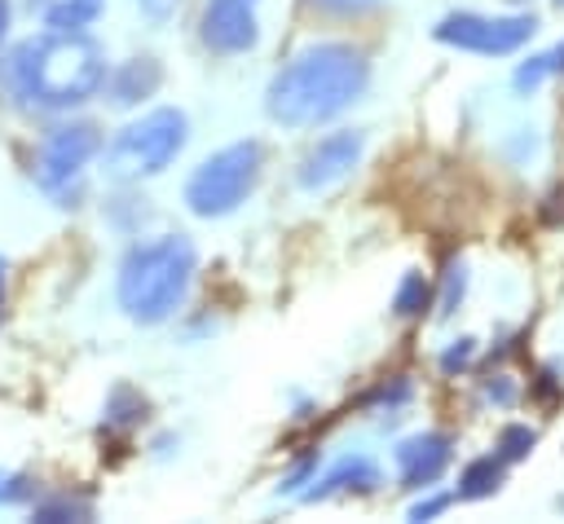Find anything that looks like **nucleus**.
I'll use <instances>...</instances> for the list:
<instances>
[{
    "label": "nucleus",
    "instance_id": "1",
    "mask_svg": "<svg viewBox=\"0 0 564 524\" xmlns=\"http://www.w3.org/2000/svg\"><path fill=\"white\" fill-rule=\"evenodd\" d=\"M106 84V53L88 31H40L0 53V92L18 110H75Z\"/></svg>",
    "mask_w": 564,
    "mask_h": 524
},
{
    "label": "nucleus",
    "instance_id": "2",
    "mask_svg": "<svg viewBox=\"0 0 564 524\" xmlns=\"http://www.w3.org/2000/svg\"><path fill=\"white\" fill-rule=\"evenodd\" d=\"M370 84V57L344 40H313L295 48L264 88V114L282 128H317L339 119Z\"/></svg>",
    "mask_w": 564,
    "mask_h": 524
},
{
    "label": "nucleus",
    "instance_id": "3",
    "mask_svg": "<svg viewBox=\"0 0 564 524\" xmlns=\"http://www.w3.org/2000/svg\"><path fill=\"white\" fill-rule=\"evenodd\" d=\"M194 273H198V251H194V242L185 233L141 238L119 260L115 299H119V308H123L128 321H137V326H163L185 304Z\"/></svg>",
    "mask_w": 564,
    "mask_h": 524
},
{
    "label": "nucleus",
    "instance_id": "4",
    "mask_svg": "<svg viewBox=\"0 0 564 524\" xmlns=\"http://www.w3.org/2000/svg\"><path fill=\"white\" fill-rule=\"evenodd\" d=\"M189 141V119L176 106H154L141 119L123 123L110 145H101V176L115 185H137L159 176L163 167H172V159L185 150Z\"/></svg>",
    "mask_w": 564,
    "mask_h": 524
},
{
    "label": "nucleus",
    "instance_id": "5",
    "mask_svg": "<svg viewBox=\"0 0 564 524\" xmlns=\"http://www.w3.org/2000/svg\"><path fill=\"white\" fill-rule=\"evenodd\" d=\"M260 172H264V145L256 137L234 141V145H220L216 154H207L189 172V181H185V207L198 220L234 216L251 198V189L260 185Z\"/></svg>",
    "mask_w": 564,
    "mask_h": 524
},
{
    "label": "nucleus",
    "instance_id": "6",
    "mask_svg": "<svg viewBox=\"0 0 564 524\" xmlns=\"http://www.w3.org/2000/svg\"><path fill=\"white\" fill-rule=\"evenodd\" d=\"M101 128L93 123V119H62V123H53L44 137H40V145H35V154H31V176H35V185L44 189V194H53V198H66L70 194V185H79V176H84V167L101 154Z\"/></svg>",
    "mask_w": 564,
    "mask_h": 524
},
{
    "label": "nucleus",
    "instance_id": "7",
    "mask_svg": "<svg viewBox=\"0 0 564 524\" xmlns=\"http://www.w3.org/2000/svg\"><path fill=\"white\" fill-rule=\"evenodd\" d=\"M538 31L533 13H507V18H489V13H445L432 35L458 53H480V57H507L516 48H524Z\"/></svg>",
    "mask_w": 564,
    "mask_h": 524
},
{
    "label": "nucleus",
    "instance_id": "8",
    "mask_svg": "<svg viewBox=\"0 0 564 524\" xmlns=\"http://www.w3.org/2000/svg\"><path fill=\"white\" fill-rule=\"evenodd\" d=\"M361 150H366V137H361L357 128H339V132L317 137V141L300 154V167H295L300 189H304V194L335 189L344 176H352V167L361 163Z\"/></svg>",
    "mask_w": 564,
    "mask_h": 524
},
{
    "label": "nucleus",
    "instance_id": "9",
    "mask_svg": "<svg viewBox=\"0 0 564 524\" xmlns=\"http://www.w3.org/2000/svg\"><path fill=\"white\" fill-rule=\"evenodd\" d=\"M256 4L260 0H207L203 18H198L203 48L216 53V57H238V53L256 48V40H260Z\"/></svg>",
    "mask_w": 564,
    "mask_h": 524
},
{
    "label": "nucleus",
    "instance_id": "10",
    "mask_svg": "<svg viewBox=\"0 0 564 524\" xmlns=\"http://www.w3.org/2000/svg\"><path fill=\"white\" fill-rule=\"evenodd\" d=\"M392 458H397L401 489H432L454 462V436L449 432H414L397 445Z\"/></svg>",
    "mask_w": 564,
    "mask_h": 524
},
{
    "label": "nucleus",
    "instance_id": "11",
    "mask_svg": "<svg viewBox=\"0 0 564 524\" xmlns=\"http://www.w3.org/2000/svg\"><path fill=\"white\" fill-rule=\"evenodd\" d=\"M159 84H163V66H159V57H128V62H119L115 70H106L101 92H106L110 106L128 110V106H141L145 97H154Z\"/></svg>",
    "mask_w": 564,
    "mask_h": 524
},
{
    "label": "nucleus",
    "instance_id": "12",
    "mask_svg": "<svg viewBox=\"0 0 564 524\" xmlns=\"http://www.w3.org/2000/svg\"><path fill=\"white\" fill-rule=\"evenodd\" d=\"M383 484L379 467L366 458V454H348L339 458L322 480L313 476V489H300L304 502H322V498H335V493H375Z\"/></svg>",
    "mask_w": 564,
    "mask_h": 524
},
{
    "label": "nucleus",
    "instance_id": "13",
    "mask_svg": "<svg viewBox=\"0 0 564 524\" xmlns=\"http://www.w3.org/2000/svg\"><path fill=\"white\" fill-rule=\"evenodd\" d=\"M507 480V462L498 454H480L471 458L463 471H458V484H454V498L458 502H480V498H494Z\"/></svg>",
    "mask_w": 564,
    "mask_h": 524
},
{
    "label": "nucleus",
    "instance_id": "14",
    "mask_svg": "<svg viewBox=\"0 0 564 524\" xmlns=\"http://www.w3.org/2000/svg\"><path fill=\"white\" fill-rule=\"evenodd\" d=\"M101 9H106V0H48L40 9V18L48 31H88L101 18Z\"/></svg>",
    "mask_w": 564,
    "mask_h": 524
},
{
    "label": "nucleus",
    "instance_id": "15",
    "mask_svg": "<svg viewBox=\"0 0 564 524\" xmlns=\"http://www.w3.org/2000/svg\"><path fill=\"white\" fill-rule=\"evenodd\" d=\"M145 410H150V401L132 383H115L110 396H106V427H123V432L128 427H141Z\"/></svg>",
    "mask_w": 564,
    "mask_h": 524
},
{
    "label": "nucleus",
    "instance_id": "16",
    "mask_svg": "<svg viewBox=\"0 0 564 524\" xmlns=\"http://www.w3.org/2000/svg\"><path fill=\"white\" fill-rule=\"evenodd\" d=\"M427 304H432V282H427L419 269H410V273L401 277V286H397V295H392V313H397L401 321H414V317L427 313Z\"/></svg>",
    "mask_w": 564,
    "mask_h": 524
},
{
    "label": "nucleus",
    "instance_id": "17",
    "mask_svg": "<svg viewBox=\"0 0 564 524\" xmlns=\"http://www.w3.org/2000/svg\"><path fill=\"white\" fill-rule=\"evenodd\" d=\"M555 75H564V40H560L555 48L533 53L529 62H520V66H516V88H520V92H533L538 84H546V79H555Z\"/></svg>",
    "mask_w": 564,
    "mask_h": 524
},
{
    "label": "nucleus",
    "instance_id": "18",
    "mask_svg": "<svg viewBox=\"0 0 564 524\" xmlns=\"http://www.w3.org/2000/svg\"><path fill=\"white\" fill-rule=\"evenodd\" d=\"M533 445H538V432L529 427V423H507L502 432H498V445H494V454L511 467V462H524L529 454H533Z\"/></svg>",
    "mask_w": 564,
    "mask_h": 524
},
{
    "label": "nucleus",
    "instance_id": "19",
    "mask_svg": "<svg viewBox=\"0 0 564 524\" xmlns=\"http://www.w3.org/2000/svg\"><path fill=\"white\" fill-rule=\"evenodd\" d=\"M463 291H467V264H463V260H449V264H445V277H441L436 313H441V317H449V313L463 304Z\"/></svg>",
    "mask_w": 564,
    "mask_h": 524
},
{
    "label": "nucleus",
    "instance_id": "20",
    "mask_svg": "<svg viewBox=\"0 0 564 524\" xmlns=\"http://www.w3.org/2000/svg\"><path fill=\"white\" fill-rule=\"evenodd\" d=\"M40 524H66V520H88L93 506L88 502H75V498H53V502H35L31 511Z\"/></svg>",
    "mask_w": 564,
    "mask_h": 524
},
{
    "label": "nucleus",
    "instance_id": "21",
    "mask_svg": "<svg viewBox=\"0 0 564 524\" xmlns=\"http://www.w3.org/2000/svg\"><path fill=\"white\" fill-rule=\"evenodd\" d=\"M308 9H317V13H326V18H366V13H375L383 0H304Z\"/></svg>",
    "mask_w": 564,
    "mask_h": 524
},
{
    "label": "nucleus",
    "instance_id": "22",
    "mask_svg": "<svg viewBox=\"0 0 564 524\" xmlns=\"http://www.w3.org/2000/svg\"><path fill=\"white\" fill-rule=\"evenodd\" d=\"M471 357H476V339L463 335V339H454V343L441 352V370H445V374H458V370L471 365Z\"/></svg>",
    "mask_w": 564,
    "mask_h": 524
},
{
    "label": "nucleus",
    "instance_id": "23",
    "mask_svg": "<svg viewBox=\"0 0 564 524\" xmlns=\"http://www.w3.org/2000/svg\"><path fill=\"white\" fill-rule=\"evenodd\" d=\"M516 396H520V387L511 383V374H489L485 379V401H494V405H516Z\"/></svg>",
    "mask_w": 564,
    "mask_h": 524
},
{
    "label": "nucleus",
    "instance_id": "24",
    "mask_svg": "<svg viewBox=\"0 0 564 524\" xmlns=\"http://www.w3.org/2000/svg\"><path fill=\"white\" fill-rule=\"evenodd\" d=\"M449 502H454V493H427V498H419V502H414L405 515H410V520H436V515H441Z\"/></svg>",
    "mask_w": 564,
    "mask_h": 524
},
{
    "label": "nucleus",
    "instance_id": "25",
    "mask_svg": "<svg viewBox=\"0 0 564 524\" xmlns=\"http://www.w3.org/2000/svg\"><path fill=\"white\" fill-rule=\"evenodd\" d=\"M313 471H317V458H304V462L278 484V493H300V484H313Z\"/></svg>",
    "mask_w": 564,
    "mask_h": 524
},
{
    "label": "nucleus",
    "instance_id": "26",
    "mask_svg": "<svg viewBox=\"0 0 564 524\" xmlns=\"http://www.w3.org/2000/svg\"><path fill=\"white\" fill-rule=\"evenodd\" d=\"M141 4V13L150 18V22H163L172 9H176V0H137Z\"/></svg>",
    "mask_w": 564,
    "mask_h": 524
},
{
    "label": "nucleus",
    "instance_id": "27",
    "mask_svg": "<svg viewBox=\"0 0 564 524\" xmlns=\"http://www.w3.org/2000/svg\"><path fill=\"white\" fill-rule=\"evenodd\" d=\"M4 35H9V0H0V44H4Z\"/></svg>",
    "mask_w": 564,
    "mask_h": 524
},
{
    "label": "nucleus",
    "instance_id": "28",
    "mask_svg": "<svg viewBox=\"0 0 564 524\" xmlns=\"http://www.w3.org/2000/svg\"><path fill=\"white\" fill-rule=\"evenodd\" d=\"M0 308H4V260H0Z\"/></svg>",
    "mask_w": 564,
    "mask_h": 524
},
{
    "label": "nucleus",
    "instance_id": "29",
    "mask_svg": "<svg viewBox=\"0 0 564 524\" xmlns=\"http://www.w3.org/2000/svg\"><path fill=\"white\" fill-rule=\"evenodd\" d=\"M507 4H524V0H507Z\"/></svg>",
    "mask_w": 564,
    "mask_h": 524
},
{
    "label": "nucleus",
    "instance_id": "30",
    "mask_svg": "<svg viewBox=\"0 0 564 524\" xmlns=\"http://www.w3.org/2000/svg\"><path fill=\"white\" fill-rule=\"evenodd\" d=\"M555 9H564V0H555Z\"/></svg>",
    "mask_w": 564,
    "mask_h": 524
},
{
    "label": "nucleus",
    "instance_id": "31",
    "mask_svg": "<svg viewBox=\"0 0 564 524\" xmlns=\"http://www.w3.org/2000/svg\"><path fill=\"white\" fill-rule=\"evenodd\" d=\"M560 511H564V498H560Z\"/></svg>",
    "mask_w": 564,
    "mask_h": 524
}]
</instances>
